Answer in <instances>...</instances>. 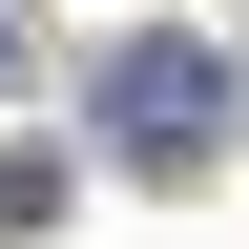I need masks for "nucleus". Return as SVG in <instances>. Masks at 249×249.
Here are the masks:
<instances>
[{
  "instance_id": "1",
  "label": "nucleus",
  "mask_w": 249,
  "mask_h": 249,
  "mask_svg": "<svg viewBox=\"0 0 249 249\" xmlns=\"http://www.w3.org/2000/svg\"><path fill=\"white\" fill-rule=\"evenodd\" d=\"M229 124H249V62L229 42H124L104 62V166H208Z\"/></svg>"
},
{
  "instance_id": "2",
  "label": "nucleus",
  "mask_w": 249,
  "mask_h": 249,
  "mask_svg": "<svg viewBox=\"0 0 249 249\" xmlns=\"http://www.w3.org/2000/svg\"><path fill=\"white\" fill-rule=\"evenodd\" d=\"M0 62H21V21H0Z\"/></svg>"
}]
</instances>
